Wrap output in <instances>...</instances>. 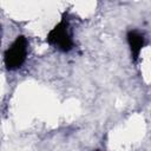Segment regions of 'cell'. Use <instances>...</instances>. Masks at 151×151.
I'll return each mask as SVG.
<instances>
[{
  "mask_svg": "<svg viewBox=\"0 0 151 151\" xmlns=\"http://www.w3.org/2000/svg\"><path fill=\"white\" fill-rule=\"evenodd\" d=\"M126 39H127V44L130 46L132 60L134 63H137L140 57V52H142L143 47L145 46V35H144V33H142L138 29H130L126 34Z\"/></svg>",
  "mask_w": 151,
  "mask_h": 151,
  "instance_id": "obj_3",
  "label": "cell"
},
{
  "mask_svg": "<svg viewBox=\"0 0 151 151\" xmlns=\"http://www.w3.org/2000/svg\"><path fill=\"white\" fill-rule=\"evenodd\" d=\"M0 41H1V26H0Z\"/></svg>",
  "mask_w": 151,
  "mask_h": 151,
  "instance_id": "obj_4",
  "label": "cell"
},
{
  "mask_svg": "<svg viewBox=\"0 0 151 151\" xmlns=\"http://www.w3.org/2000/svg\"><path fill=\"white\" fill-rule=\"evenodd\" d=\"M28 53V40L25 35H18L12 45L4 53V63L7 70L20 68L26 61Z\"/></svg>",
  "mask_w": 151,
  "mask_h": 151,
  "instance_id": "obj_2",
  "label": "cell"
},
{
  "mask_svg": "<svg viewBox=\"0 0 151 151\" xmlns=\"http://www.w3.org/2000/svg\"><path fill=\"white\" fill-rule=\"evenodd\" d=\"M46 41L61 52H70L73 48L72 31L66 13H64L61 20L47 33Z\"/></svg>",
  "mask_w": 151,
  "mask_h": 151,
  "instance_id": "obj_1",
  "label": "cell"
}]
</instances>
